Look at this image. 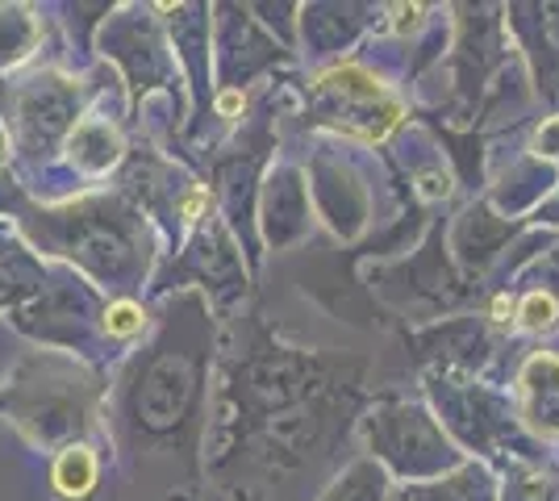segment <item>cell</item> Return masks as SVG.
I'll list each match as a JSON object with an SVG mask.
<instances>
[{
  "label": "cell",
  "instance_id": "277c9868",
  "mask_svg": "<svg viewBox=\"0 0 559 501\" xmlns=\"http://www.w3.org/2000/svg\"><path fill=\"white\" fill-rule=\"evenodd\" d=\"M492 313H497V322H510V313H513L510 297H497V301H492Z\"/></svg>",
  "mask_w": 559,
  "mask_h": 501
},
{
  "label": "cell",
  "instance_id": "5b68a950",
  "mask_svg": "<svg viewBox=\"0 0 559 501\" xmlns=\"http://www.w3.org/2000/svg\"><path fill=\"white\" fill-rule=\"evenodd\" d=\"M238 105H242V96H238V93H226L222 100H217V109H222V114H234Z\"/></svg>",
  "mask_w": 559,
  "mask_h": 501
},
{
  "label": "cell",
  "instance_id": "3957f363",
  "mask_svg": "<svg viewBox=\"0 0 559 501\" xmlns=\"http://www.w3.org/2000/svg\"><path fill=\"white\" fill-rule=\"evenodd\" d=\"M139 326H142L139 306H130V301H117L114 310H109V331H114V334H134Z\"/></svg>",
  "mask_w": 559,
  "mask_h": 501
},
{
  "label": "cell",
  "instance_id": "7a4b0ae2",
  "mask_svg": "<svg viewBox=\"0 0 559 501\" xmlns=\"http://www.w3.org/2000/svg\"><path fill=\"white\" fill-rule=\"evenodd\" d=\"M526 318H522V322H526V326H531V331H543V326H551V322H556V301H551V297H543V293H535V297H526Z\"/></svg>",
  "mask_w": 559,
  "mask_h": 501
},
{
  "label": "cell",
  "instance_id": "6da1fadb",
  "mask_svg": "<svg viewBox=\"0 0 559 501\" xmlns=\"http://www.w3.org/2000/svg\"><path fill=\"white\" fill-rule=\"evenodd\" d=\"M96 480V460L93 452L75 448V452H63V460L55 464V489L63 498H84Z\"/></svg>",
  "mask_w": 559,
  "mask_h": 501
}]
</instances>
